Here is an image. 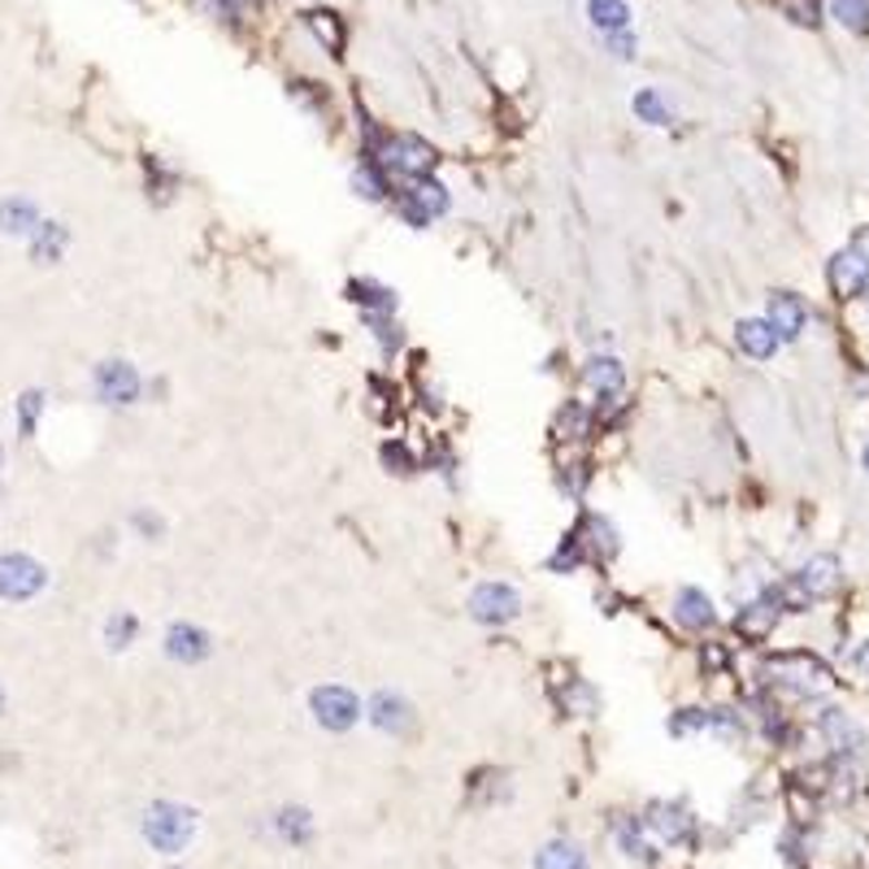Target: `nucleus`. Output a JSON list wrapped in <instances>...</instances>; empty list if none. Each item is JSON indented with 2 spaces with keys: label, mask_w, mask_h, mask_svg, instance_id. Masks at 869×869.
Wrapping results in <instances>:
<instances>
[{
  "label": "nucleus",
  "mask_w": 869,
  "mask_h": 869,
  "mask_svg": "<svg viewBox=\"0 0 869 869\" xmlns=\"http://www.w3.org/2000/svg\"><path fill=\"white\" fill-rule=\"evenodd\" d=\"M587 18L600 36L609 31H626L630 27V4L626 0H587Z\"/></svg>",
  "instance_id": "obj_35"
},
{
  "label": "nucleus",
  "mask_w": 869,
  "mask_h": 869,
  "mask_svg": "<svg viewBox=\"0 0 869 869\" xmlns=\"http://www.w3.org/2000/svg\"><path fill=\"white\" fill-rule=\"evenodd\" d=\"M600 44L614 52L617 61H635V52H639V36L626 27V31H609V36H600Z\"/></svg>",
  "instance_id": "obj_45"
},
{
  "label": "nucleus",
  "mask_w": 869,
  "mask_h": 869,
  "mask_svg": "<svg viewBox=\"0 0 869 869\" xmlns=\"http://www.w3.org/2000/svg\"><path fill=\"white\" fill-rule=\"evenodd\" d=\"M365 717H370L374 730H383V735H392V739H410L413 730H417V709H413L410 696H401L396 687L374 691V696L365 700Z\"/></svg>",
  "instance_id": "obj_7"
},
{
  "label": "nucleus",
  "mask_w": 869,
  "mask_h": 869,
  "mask_svg": "<svg viewBox=\"0 0 869 869\" xmlns=\"http://www.w3.org/2000/svg\"><path fill=\"white\" fill-rule=\"evenodd\" d=\"M592 562H596V557H592L587 539L578 535V526H569L562 539H557V548H553V553L544 557V569H548V574H557V578H569V574L587 569Z\"/></svg>",
  "instance_id": "obj_23"
},
{
  "label": "nucleus",
  "mask_w": 869,
  "mask_h": 869,
  "mask_svg": "<svg viewBox=\"0 0 869 869\" xmlns=\"http://www.w3.org/2000/svg\"><path fill=\"white\" fill-rule=\"evenodd\" d=\"M574 526H578V535L587 539V548H592L596 565H609V562L622 557V531H617V522L609 517V513L583 509Z\"/></svg>",
  "instance_id": "obj_14"
},
{
  "label": "nucleus",
  "mask_w": 869,
  "mask_h": 869,
  "mask_svg": "<svg viewBox=\"0 0 869 869\" xmlns=\"http://www.w3.org/2000/svg\"><path fill=\"white\" fill-rule=\"evenodd\" d=\"M161 653L174 665H205L213 657V635L196 622H174L161 639Z\"/></svg>",
  "instance_id": "obj_11"
},
{
  "label": "nucleus",
  "mask_w": 869,
  "mask_h": 869,
  "mask_svg": "<svg viewBox=\"0 0 869 869\" xmlns=\"http://www.w3.org/2000/svg\"><path fill=\"white\" fill-rule=\"evenodd\" d=\"M782 617H787V614H782V609L769 600L766 587H757V592H752V596L739 605V614H735V622H730V626H735V635H739V639H748V644H761V639H769V635H774V626H778Z\"/></svg>",
  "instance_id": "obj_12"
},
{
  "label": "nucleus",
  "mask_w": 869,
  "mask_h": 869,
  "mask_svg": "<svg viewBox=\"0 0 869 869\" xmlns=\"http://www.w3.org/2000/svg\"><path fill=\"white\" fill-rule=\"evenodd\" d=\"M848 665H852L861 678H869V639L861 644V648H857V653H852V657H848Z\"/></svg>",
  "instance_id": "obj_48"
},
{
  "label": "nucleus",
  "mask_w": 869,
  "mask_h": 869,
  "mask_svg": "<svg viewBox=\"0 0 869 869\" xmlns=\"http://www.w3.org/2000/svg\"><path fill=\"white\" fill-rule=\"evenodd\" d=\"M735 348H739L748 361H774L778 357V348H782V335L774 331L769 317H744V322L735 326Z\"/></svg>",
  "instance_id": "obj_19"
},
{
  "label": "nucleus",
  "mask_w": 869,
  "mask_h": 869,
  "mask_svg": "<svg viewBox=\"0 0 869 869\" xmlns=\"http://www.w3.org/2000/svg\"><path fill=\"white\" fill-rule=\"evenodd\" d=\"M344 301L357 309L361 317H370V313H401V296L387 287V283H378V279H348V287H344Z\"/></svg>",
  "instance_id": "obj_21"
},
{
  "label": "nucleus",
  "mask_w": 869,
  "mask_h": 869,
  "mask_svg": "<svg viewBox=\"0 0 869 869\" xmlns=\"http://www.w3.org/2000/svg\"><path fill=\"white\" fill-rule=\"evenodd\" d=\"M378 461H383V469L396 474V478H413V474L422 469V461L413 457V448L405 439H387V444L378 448Z\"/></svg>",
  "instance_id": "obj_38"
},
{
  "label": "nucleus",
  "mask_w": 869,
  "mask_h": 869,
  "mask_svg": "<svg viewBox=\"0 0 869 869\" xmlns=\"http://www.w3.org/2000/svg\"><path fill=\"white\" fill-rule=\"evenodd\" d=\"M65 244H70V231H65L61 222H40L36 235H31V256H36L40 265H52V261H61Z\"/></svg>",
  "instance_id": "obj_33"
},
{
  "label": "nucleus",
  "mask_w": 869,
  "mask_h": 869,
  "mask_svg": "<svg viewBox=\"0 0 869 869\" xmlns=\"http://www.w3.org/2000/svg\"><path fill=\"white\" fill-rule=\"evenodd\" d=\"M596 426H600V422H596V410H592L587 401H562L557 413H553V439L565 444V448L587 444Z\"/></svg>",
  "instance_id": "obj_16"
},
{
  "label": "nucleus",
  "mask_w": 869,
  "mask_h": 869,
  "mask_svg": "<svg viewBox=\"0 0 869 869\" xmlns=\"http://www.w3.org/2000/svg\"><path fill=\"white\" fill-rule=\"evenodd\" d=\"M674 622H678V630H687V635H714L721 614H717L714 596H709L705 587L683 583V587L674 592Z\"/></svg>",
  "instance_id": "obj_10"
},
{
  "label": "nucleus",
  "mask_w": 869,
  "mask_h": 869,
  "mask_svg": "<svg viewBox=\"0 0 869 869\" xmlns=\"http://www.w3.org/2000/svg\"><path fill=\"white\" fill-rule=\"evenodd\" d=\"M36 226H40V209L31 196H9V201H0V231L4 235H36Z\"/></svg>",
  "instance_id": "obj_29"
},
{
  "label": "nucleus",
  "mask_w": 869,
  "mask_h": 869,
  "mask_svg": "<svg viewBox=\"0 0 869 869\" xmlns=\"http://www.w3.org/2000/svg\"><path fill=\"white\" fill-rule=\"evenodd\" d=\"M370 161H378L392 174V183L401 188V183H413V179H431L435 165H439V153L417 131H387V140L378 144V153Z\"/></svg>",
  "instance_id": "obj_1"
},
{
  "label": "nucleus",
  "mask_w": 869,
  "mask_h": 869,
  "mask_svg": "<svg viewBox=\"0 0 869 869\" xmlns=\"http://www.w3.org/2000/svg\"><path fill=\"white\" fill-rule=\"evenodd\" d=\"M135 639H140V617L131 609H113L104 617V648L109 653H127V648H135Z\"/></svg>",
  "instance_id": "obj_31"
},
{
  "label": "nucleus",
  "mask_w": 869,
  "mask_h": 869,
  "mask_svg": "<svg viewBox=\"0 0 869 869\" xmlns=\"http://www.w3.org/2000/svg\"><path fill=\"white\" fill-rule=\"evenodd\" d=\"M365 322V331H370V340L378 344V353L392 361L405 353V326H401V317L396 313H370V317H361Z\"/></svg>",
  "instance_id": "obj_28"
},
{
  "label": "nucleus",
  "mask_w": 869,
  "mask_h": 869,
  "mask_svg": "<svg viewBox=\"0 0 869 869\" xmlns=\"http://www.w3.org/2000/svg\"><path fill=\"white\" fill-rule=\"evenodd\" d=\"M0 465H4V444H0Z\"/></svg>",
  "instance_id": "obj_52"
},
{
  "label": "nucleus",
  "mask_w": 869,
  "mask_h": 869,
  "mask_svg": "<svg viewBox=\"0 0 869 869\" xmlns=\"http://www.w3.org/2000/svg\"><path fill=\"white\" fill-rule=\"evenodd\" d=\"M92 392H97L101 405H135L140 392H144V378H140V370L131 361L109 357L92 370Z\"/></svg>",
  "instance_id": "obj_8"
},
{
  "label": "nucleus",
  "mask_w": 869,
  "mask_h": 869,
  "mask_svg": "<svg viewBox=\"0 0 869 869\" xmlns=\"http://www.w3.org/2000/svg\"><path fill=\"white\" fill-rule=\"evenodd\" d=\"M826 283L835 292V301H857V296H869V265L852 249L835 253L826 261Z\"/></svg>",
  "instance_id": "obj_13"
},
{
  "label": "nucleus",
  "mask_w": 869,
  "mask_h": 869,
  "mask_svg": "<svg viewBox=\"0 0 869 869\" xmlns=\"http://www.w3.org/2000/svg\"><path fill=\"white\" fill-rule=\"evenodd\" d=\"M426 465H431V469H435V474H439V478H444V483L457 492L461 461H457V453H453V444H448V439H435V444H431V457H426Z\"/></svg>",
  "instance_id": "obj_42"
},
{
  "label": "nucleus",
  "mask_w": 869,
  "mask_h": 869,
  "mask_svg": "<svg viewBox=\"0 0 869 869\" xmlns=\"http://www.w3.org/2000/svg\"><path fill=\"white\" fill-rule=\"evenodd\" d=\"M644 826H653L665 843H687L691 830H696V818H691V809L678 805V800H653V805L644 809Z\"/></svg>",
  "instance_id": "obj_17"
},
{
  "label": "nucleus",
  "mask_w": 869,
  "mask_h": 869,
  "mask_svg": "<svg viewBox=\"0 0 869 869\" xmlns=\"http://www.w3.org/2000/svg\"><path fill=\"white\" fill-rule=\"evenodd\" d=\"M578 387L592 392L596 422L605 426L614 417V410H622V401H626V365L614 353H592L578 365Z\"/></svg>",
  "instance_id": "obj_3"
},
{
  "label": "nucleus",
  "mask_w": 869,
  "mask_h": 869,
  "mask_svg": "<svg viewBox=\"0 0 869 869\" xmlns=\"http://www.w3.org/2000/svg\"><path fill=\"white\" fill-rule=\"evenodd\" d=\"M274 830H279L283 843H296V848H301V843L313 839V818H309V809H279Z\"/></svg>",
  "instance_id": "obj_39"
},
{
  "label": "nucleus",
  "mask_w": 869,
  "mask_h": 869,
  "mask_svg": "<svg viewBox=\"0 0 869 869\" xmlns=\"http://www.w3.org/2000/svg\"><path fill=\"white\" fill-rule=\"evenodd\" d=\"M348 188H353V196L365 201V205H392V196H396L392 174L378 161H370V156H357V165L348 174Z\"/></svg>",
  "instance_id": "obj_18"
},
{
  "label": "nucleus",
  "mask_w": 869,
  "mask_h": 869,
  "mask_svg": "<svg viewBox=\"0 0 869 869\" xmlns=\"http://www.w3.org/2000/svg\"><path fill=\"white\" fill-rule=\"evenodd\" d=\"M13 413H18V431L31 439L36 426H40V413H44V392H22L18 405H13Z\"/></svg>",
  "instance_id": "obj_43"
},
{
  "label": "nucleus",
  "mask_w": 869,
  "mask_h": 869,
  "mask_svg": "<svg viewBox=\"0 0 869 869\" xmlns=\"http://www.w3.org/2000/svg\"><path fill=\"white\" fill-rule=\"evenodd\" d=\"M192 835H196V814H192L188 805L156 800L153 809L144 814V839L153 843L156 852H165V857L183 852V848L192 843Z\"/></svg>",
  "instance_id": "obj_5"
},
{
  "label": "nucleus",
  "mask_w": 869,
  "mask_h": 869,
  "mask_svg": "<svg viewBox=\"0 0 869 869\" xmlns=\"http://www.w3.org/2000/svg\"><path fill=\"white\" fill-rule=\"evenodd\" d=\"M535 869H587V857H583L578 843L553 839V843H544V848L535 852Z\"/></svg>",
  "instance_id": "obj_34"
},
{
  "label": "nucleus",
  "mask_w": 869,
  "mask_h": 869,
  "mask_svg": "<svg viewBox=\"0 0 869 869\" xmlns=\"http://www.w3.org/2000/svg\"><path fill=\"white\" fill-rule=\"evenodd\" d=\"M700 674H705V678H726V674H735V653H730V644L705 639V644H700Z\"/></svg>",
  "instance_id": "obj_40"
},
{
  "label": "nucleus",
  "mask_w": 869,
  "mask_h": 869,
  "mask_svg": "<svg viewBox=\"0 0 869 869\" xmlns=\"http://www.w3.org/2000/svg\"><path fill=\"white\" fill-rule=\"evenodd\" d=\"M0 714H4V687H0Z\"/></svg>",
  "instance_id": "obj_51"
},
{
  "label": "nucleus",
  "mask_w": 869,
  "mask_h": 869,
  "mask_svg": "<svg viewBox=\"0 0 869 869\" xmlns=\"http://www.w3.org/2000/svg\"><path fill=\"white\" fill-rule=\"evenodd\" d=\"M782 13L796 27H821V0H782Z\"/></svg>",
  "instance_id": "obj_44"
},
{
  "label": "nucleus",
  "mask_w": 869,
  "mask_h": 869,
  "mask_svg": "<svg viewBox=\"0 0 869 869\" xmlns=\"http://www.w3.org/2000/svg\"><path fill=\"white\" fill-rule=\"evenodd\" d=\"M830 18L843 27V31H869V0H830Z\"/></svg>",
  "instance_id": "obj_41"
},
{
  "label": "nucleus",
  "mask_w": 869,
  "mask_h": 869,
  "mask_svg": "<svg viewBox=\"0 0 869 869\" xmlns=\"http://www.w3.org/2000/svg\"><path fill=\"white\" fill-rule=\"evenodd\" d=\"M149 174H153V188H161V201H170V196H174V188H179V174H170L161 156L149 161Z\"/></svg>",
  "instance_id": "obj_47"
},
{
  "label": "nucleus",
  "mask_w": 869,
  "mask_h": 869,
  "mask_svg": "<svg viewBox=\"0 0 869 869\" xmlns=\"http://www.w3.org/2000/svg\"><path fill=\"white\" fill-rule=\"evenodd\" d=\"M748 730H752V721H748V714H739L735 705H709V726H705V735H714L717 744H744Z\"/></svg>",
  "instance_id": "obj_27"
},
{
  "label": "nucleus",
  "mask_w": 869,
  "mask_h": 869,
  "mask_svg": "<svg viewBox=\"0 0 869 869\" xmlns=\"http://www.w3.org/2000/svg\"><path fill=\"white\" fill-rule=\"evenodd\" d=\"M309 714L313 721L322 726V730H331V735H344V730H353L361 721V700L353 687H344V683H322V687H313L309 691Z\"/></svg>",
  "instance_id": "obj_6"
},
{
  "label": "nucleus",
  "mask_w": 869,
  "mask_h": 869,
  "mask_svg": "<svg viewBox=\"0 0 869 869\" xmlns=\"http://www.w3.org/2000/svg\"><path fill=\"white\" fill-rule=\"evenodd\" d=\"M131 526H135L144 539H161V535H165V522H161L153 509H135L131 513Z\"/></svg>",
  "instance_id": "obj_46"
},
{
  "label": "nucleus",
  "mask_w": 869,
  "mask_h": 869,
  "mask_svg": "<svg viewBox=\"0 0 869 869\" xmlns=\"http://www.w3.org/2000/svg\"><path fill=\"white\" fill-rule=\"evenodd\" d=\"M630 109H635L639 122H648V127H657V131H669V127H674V104H669V97H665L661 88H639L635 101H630Z\"/></svg>",
  "instance_id": "obj_30"
},
{
  "label": "nucleus",
  "mask_w": 869,
  "mask_h": 869,
  "mask_svg": "<svg viewBox=\"0 0 869 869\" xmlns=\"http://www.w3.org/2000/svg\"><path fill=\"white\" fill-rule=\"evenodd\" d=\"M465 614H469V622H478L487 630L513 626L522 617V592L513 583H505V578H483V583H474V592L465 600Z\"/></svg>",
  "instance_id": "obj_4"
},
{
  "label": "nucleus",
  "mask_w": 869,
  "mask_h": 869,
  "mask_svg": "<svg viewBox=\"0 0 869 869\" xmlns=\"http://www.w3.org/2000/svg\"><path fill=\"white\" fill-rule=\"evenodd\" d=\"M705 726H709V709H700V705H678L665 721V730L674 739H696V735H705Z\"/></svg>",
  "instance_id": "obj_37"
},
{
  "label": "nucleus",
  "mask_w": 869,
  "mask_h": 869,
  "mask_svg": "<svg viewBox=\"0 0 869 869\" xmlns=\"http://www.w3.org/2000/svg\"><path fill=\"white\" fill-rule=\"evenodd\" d=\"M814 726H818V739L830 748V752H835V757H852V752H861V726L843 714V709H821Z\"/></svg>",
  "instance_id": "obj_20"
},
{
  "label": "nucleus",
  "mask_w": 869,
  "mask_h": 869,
  "mask_svg": "<svg viewBox=\"0 0 869 869\" xmlns=\"http://www.w3.org/2000/svg\"><path fill=\"white\" fill-rule=\"evenodd\" d=\"M848 249H852V253H857L869 265V226H861V231L852 235V244H848Z\"/></svg>",
  "instance_id": "obj_49"
},
{
  "label": "nucleus",
  "mask_w": 869,
  "mask_h": 869,
  "mask_svg": "<svg viewBox=\"0 0 869 869\" xmlns=\"http://www.w3.org/2000/svg\"><path fill=\"white\" fill-rule=\"evenodd\" d=\"M592 478H596V469H592V461L587 457H578V448L557 465V492H562L565 501H574V505H583V501H587Z\"/></svg>",
  "instance_id": "obj_25"
},
{
  "label": "nucleus",
  "mask_w": 869,
  "mask_h": 869,
  "mask_svg": "<svg viewBox=\"0 0 869 869\" xmlns=\"http://www.w3.org/2000/svg\"><path fill=\"white\" fill-rule=\"evenodd\" d=\"M49 583V569L27 553H0V596L4 600H31Z\"/></svg>",
  "instance_id": "obj_9"
},
{
  "label": "nucleus",
  "mask_w": 869,
  "mask_h": 869,
  "mask_svg": "<svg viewBox=\"0 0 869 869\" xmlns=\"http://www.w3.org/2000/svg\"><path fill=\"white\" fill-rule=\"evenodd\" d=\"M287 97L305 109L309 118H331V88H322V83H309V79H296L292 88H287Z\"/></svg>",
  "instance_id": "obj_36"
},
{
  "label": "nucleus",
  "mask_w": 869,
  "mask_h": 869,
  "mask_svg": "<svg viewBox=\"0 0 869 869\" xmlns=\"http://www.w3.org/2000/svg\"><path fill=\"white\" fill-rule=\"evenodd\" d=\"M392 213H396L410 231H426V226H435L439 218L453 213V192H448V183H439L435 174H431V179H413V183H401V188H396Z\"/></svg>",
  "instance_id": "obj_2"
},
{
  "label": "nucleus",
  "mask_w": 869,
  "mask_h": 869,
  "mask_svg": "<svg viewBox=\"0 0 869 869\" xmlns=\"http://www.w3.org/2000/svg\"><path fill=\"white\" fill-rule=\"evenodd\" d=\"M861 465H866V474H869V444H866V453H861Z\"/></svg>",
  "instance_id": "obj_50"
},
{
  "label": "nucleus",
  "mask_w": 869,
  "mask_h": 869,
  "mask_svg": "<svg viewBox=\"0 0 869 869\" xmlns=\"http://www.w3.org/2000/svg\"><path fill=\"white\" fill-rule=\"evenodd\" d=\"M614 839L617 848L630 857V861H653V843H648V835H644V818H617L614 821Z\"/></svg>",
  "instance_id": "obj_32"
},
{
  "label": "nucleus",
  "mask_w": 869,
  "mask_h": 869,
  "mask_svg": "<svg viewBox=\"0 0 869 869\" xmlns=\"http://www.w3.org/2000/svg\"><path fill=\"white\" fill-rule=\"evenodd\" d=\"M301 22H305V31L331 57H344V49H348V27H344V18L335 9H305Z\"/></svg>",
  "instance_id": "obj_24"
},
{
  "label": "nucleus",
  "mask_w": 869,
  "mask_h": 869,
  "mask_svg": "<svg viewBox=\"0 0 869 869\" xmlns=\"http://www.w3.org/2000/svg\"><path fill=\"white\" fill-rule=\"evenodd\" d=\"M800 574H805L809 592L818 596V605L821 600H830V596L843 587V565H839V557H830V553H821V557H814L809 565H800Z\"/></svg>",
  "instance_id": "obj_26"
},
{
  "label": "nucleus",
  "mask_w": 869,
  "mask_h": 869,
  "mask_svg": "<svg viewBox=\"0 0 869 869\" xmlns=\"http://www.w3.org/2000/svg\"><path fill=\"white\" fill-rule=\"evenodd\" d=\"M553 696H557L562 714H569V717H596L600 714V691H596V683H592V678H583V674H565L562 683L553 687Z\"/></svg>",
  "instance_id": "obj_22"
},
{
  "label": "nucleus",
  "mask_w": 869,
  "mask_h": 869,
  "mask_svg": "<svg viewBox=\"0 0 869 869\" xmlns=\"http://www.w3.org/2000/svg\"><path fill=\"white\" fill-rule=\"evenodd\" d=\"M766 317L774 322V331L782 335V344H796L814 317V305L800 296V292H774L766 305Z\"/></svg>",
  "instance_id": "obj_15"
}]
</instances>
